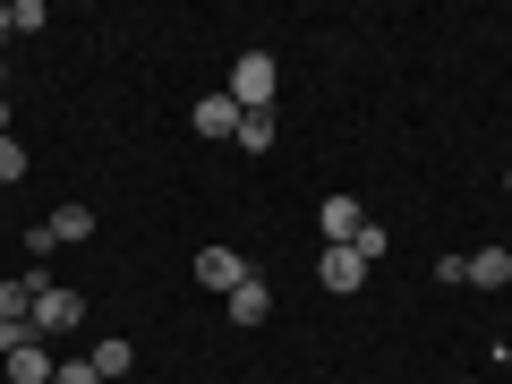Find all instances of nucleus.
<instances>
[{"label":"nucleus","mask_w":512,"mask_h":384,"mask_svg":"<svg viewBox=\"0 0 512 384\" xmlns=\"http://www.w3.org/2000/svg\"><path fill=\"white\" fill-rule=\"evenodd\" d=\"M26 282H35V316H26V325H35V342H52V333H77V316H86V299H77V291H60V282L43 274V265H35Z\"/></svg>","instance_id":"f257e3e1"},{"label":"nucleus","mask_w":512,"mask_h":384,"mask_svg":"<svg viewBox=\"0 0 512 384\" xmlns=\"http://www.w3.org/2000/svg\"><path fill=\"white\" fill-rule=\"evenodd\" d=\"M222 94H231L239 111H274V60H265V52H239V60H231V86H222Z\"/></svg>","instance_id":"f03ea898"},{"label":"nucleus","mask_w":512,"mask_h":384,"mask_svg":"<svg viewBox=\"0 0 512 384\" xmlns=\"http://www.w3.org/2000/svg\"><path fill=\"white\" fill-rule=\"evenodd\" d=\"M26 239H35V256H52V248H77V239H94V214H86V205H60V214H43Z\"/></svg>","instance_id":"7ed1b4c3"},{"label":"nucleus","mask_w":512,"mask_h":384,"mask_svg":"<svg viewBox=\"0 0 512 384\" xmlns=\"http://www.w3.org/2000/svg\"><path fill=\"white\" fill-rule=\"evenodd\" d=\"M197 282H205V291H222V299H231L239 282H248V265H239V248H197Z\"/></svg>","instance_id":"20e7f679"},{"label":"nucleus","mask_w":512,"mask_h":384,"mask_svg":"<svg viewBox=\"0 0 512 384\" xmlns=\"http://www.w3.org/2000/svg\"><path fill=\"white\" fill-rule=\"evenodd\" d=\"M359 197H325V205H316V231H325V248H350V239H359Z\"/></svg>","instance_id":"39448f33"},{"label":"nucleus","mask_w":512,"mask_h":384,"mask_svg":"<svg viewBox=\"0 0 512 384\" xmlns=\"http://www.w3.org/2000/svg\"><path fill=\"white\" fill-rule=\"evenodd\" d=\"M222 308H231V325H265V316H274V282H265V274H248L231 299H222Z\"/></svg>","instance_id":"423d86ee"},{"label":"nucleus","mask_w":512,"mask_h":384,"mask_svg":"<svg viewBox=\"0 0 512 384\" xmlns=\"http://www.w3.org/2000/svg\"><path fill=\"white\" fill-rule=\"evenodd\" d=\"M52 376H60L52 342H26V350H9V376H0V384H52Z\"/></svg>","instance_id":"0eeeda50"},{"label":"nucleus","mask_w":512,"mask_h":384,"mask_svg":"<svg viewBox=\"0 0 512 384\" xmlns=\"http://www.w3.org/2000/svg\"><path fill=\"white\" fill-rule=\"evenodd\" d=\"M461 282H470V291H504V282H512V256H504V248L461 256Z\"/></svg>","instance_id":"6e6552de"},{"label":"nucleus","mask_w":512,"mask_h":384,"mask_svg":"<svg viewBox=\"0 0 512 384\" xmlns=\"http://www.w3.org/2000/svg\"><path fill=\"white\" fill-rule=\"evenodd\" d=\"M316 282H325V291H359V282H367V265H359L350 248H325V256H316Z\"/></svg>","instance_id":"1a4fd4ad"},{"label":"nucleus","mask_w":512,"mask_h":384,"mask_svg":"<svg viewBox=\"0 0 512 384\" xmlns=\"http://www.w3.org/2000/svg\"><path fill=\"white\" fill-rule=\"evenodd\" d=\"M197 137H239V103L231 94H205L197 103Z\"/></svg>","instance_id":"9d476101"},{"label":"nucleus","mask_w":512,"mask_h":384,"mask_svg":"<svg viewBox=\"0 0 512 384\" xmlns=\"http://www.w3.org/2000/svg\"><path fill=\"white\" fill-rule=\"evenodd\" d=\"M128 367H137V350H128L120 333H111V342H94V376H103V384H120Z\"/></svg>","instance_id":"9b49d317"},{"label":"nucleus","mask_w":512,"mask_h":384,"mask_svg":"<svg viewBox=\"0 0 512 384\" xmlns=\"http://www.w3.org/2000/svg\"><path fill=\"white\" fill-rule=\"evenodd\" d=\"M350 256H359V265H384V256H393V231H376V222H359V239H350Z\"/></svg>","instance_id":"f8f14e48"},{"label":"nucleus","mask_w":512,"mask_h":384,"mask_svg":"<svg viewBox=\"0 0 512 384\" xmlns=\"http://www.w3.org/2000/svg\"><path fill=\"white\" fill-rule=\"evenodd\" d=\"M239 146H248V154L274 146V111H239Z\"/></svg>","instance_id":"ddd939ff"},{"label":"nucleus","mask_w":512,"mask_h":384,"mask_svg":"<svg viewBox=\"0 0 512 384\" xmlns=\"http://www.w3.org/2000/svg\"><path fill=\"white\" fill-rule=\"evenodd\" d=\"M0 316H35V282H26V274L0 282Z\"/></svg>","instance_id":"4468645a"},{"label":"nucleus","mask_w":512,"mask_h":384,"mask_svg":"<svg viewBox=\"0 0 512 384\" xmlns=\"http://www.w3.org/2000/svg\"><path fill=\"white\" fill-rule=\"evenodd\" d=\"M35 342V325H26V316H0V359H9V350H26Z\"/></svg>","instance_id":"2eb2a0df"},{"label":"nucleus","mask_w":512,"mask_h":384,"mask_svg":"<svg viewBox=\"0 0 512 384\" xmlns=\"http://www.w3.org/2000/svg\"><path fill=\"white\" fill-rule=\"evenodd\" d=\"M9 180H26V146H18V137H0V188H9Z\"/></svg>","instance_id":"dca6fc26"},{"label":"nucleus","mask_w":512,"mask_h":384,"mask_svg":"<svg viewBox=\"0 0 512 384\" xmlns=\"http://www.w3.org/2000/svg\"><path fill=\"white\" fill-rule=\"evenodd\" d=\"M52 384H103V376H94V359H60V376Z\"/></svg>","instance_id":"f3484780"},{"label":"nucleus","mask_w":512,"mask_h":384,"mask_svg":"<svg viewBox=\"0 0 512 384\" xmlns=\"http://www.w3.org/2000/svg\"><path fill=\"white\" fill-rule=\"evenodd\" d=\"M0 137H9V103H0Z\"/></svg>","instance_id":"a211bd4d"},{"label":"nucleus","mask_w":512,"mask_h":384,"mask_svg":"<svg viewBox=\"0 0 512 384\" xmlns=\"http://www.w3.org/2000/svg\"><path fill=\"white\" fill-rule=\"evenodd\" d=\"M0 35H9V9H0Z\"/></svg>","instance_id":"6ab92c4d"},{"label":"nucleus","mask_w":512,"mask_h":384,"mask_svg":"<svg viewBox=\"0 0 512 384\" xmlns=\"http://www.w3.org/2000/svg\"><path fill=\"white\" fill-rule=\"evenodd\" d=\"M461 384H478V376H461Z\"/></svg>","instance_id":"aec40b11"},{"label":"nucleus","mask_w":512,"mask_h":384,"mask_svg":"<svg viewBox=\"0 0 512 384\" xmlns=\"http://www.w3.org/2000/svg\"><path fill=\"white\" fill-rule=\"evenodd\" d=\"M504 188H512V171H504Z\"/></svg>","instance_id":"412c9836"}]
</instances>
